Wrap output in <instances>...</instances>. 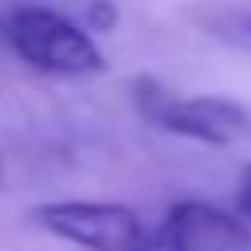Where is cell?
I'll use <instances>...</instances> for the list:
<instances>
[{"label":"cell","instance_id":"3","mask_svg":"<svg viewBox=\"0 0 251 251\" xmlns=\"http://www.w3.org/2000/svg\"><path fill=\"white\" fill-rule=\"evenodd\" d=\"M35 224L86 251H133L145 239L137 212L110 200H51L35 208Z\"/></svg>","mask_w":251,"mask_h":251},{"label":"cell","instance_id":"1","mask_svg":"<svg viewBox=\"0 0 251 251\" xmlns=\"http://www.w3.org/2000/svg\"><path fill=\"white\" fill-rule=\"evenodd\" d=\"M0 39L47 75H94L106 67L94 35L43 4H8L0 12Z\"/></svg>","mask_w":251,"mask_h":251},{"label":"cell","instance_id":"7","mask_svg":"<svg viewBox=\"0 0 251 251\" xmlns=\"http://www.w3.org/2000/svg\"><path fill=\"white\" fill-rule=\"evenodd\" d=\"M247 31H251V16H247Z\"/></svg>","mask_w":251,"mask_h":251},{"label":"cell","instance_id":"5","mask_svg":"<svg viewBox=\"0 0 251 251\" xmlns=\"http://www.w3.org/2000/svg\"><path fill=\"white\" fill-rule=\"evenodd\" d=\"M86 20H90V27H94V31H110V27H114V20H118V12H114L110 4H94V8L86 12Z\"/></svg>","mask_w":251,"mask_h":251},{"label":"cell","instance_id":"2","mask_svg":"<svg viewBox=\"0 0 251 251\" xmlns=\"http://www.w3.org/2000/svg\"><path fill=\"white\" fill-rule=\"evenodd\" d=\"M137 110L149 126L200 145H239L251 137V110L224 94H173L157 78H137Z\"/></svg>","mask_w":251,"mask_h":251},{"label":"cell","instance_id":"6","mask_svg":"<svg viewBox=\"0 0 251 251\" xmlns=\"http://www.w3.org/2000/svg\"><path fill=\"white\" fill-rule=\"evenodd\" d=\"M239 216L251 220V165H247L243 176H239Z\"/></svg>","mask_w":251,"mask_h":251},{"label":"cell","instance_id":"4","mask_svg":"<svg viewBox=\"0 0 251 251\" xmlns=\"http://www.w3.org/2000/svg\"><path fill=\"white\" fill-rule=\"evenodd\" d=\"M157 231L173 251H251V227L243 216L204 200H176Z\"/></svg>","mask_w":251,"mask_h":251}]
</instances>
